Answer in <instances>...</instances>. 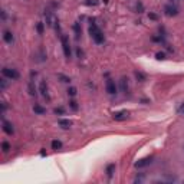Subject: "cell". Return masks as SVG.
Instances as JSON below:
<instances>
[{
	"label": "cell",
	"mask_w": 184,
	"mask_h": 184,
	"mask_svg": "<svg viewBox=\"0 0 184 184\" xmlns=\"http://www.w3.org/2000/svg\"><path fill=\"white\" fill-rule=\"evenodd\" d=\"M33 112H35V114H37V115H43V114L46 112V109H45L42 105L35 104V105H33Z\"/></svg>",
	"instance_id": "obj_13"
},
{
	"label": "cell",
	"mask_w": 184,
	"mask_h": 184,
	"mask_svg": "<svg viewBox=\"0 0 184 184\" xmlns=\"http://www.w3.org/2000/svg\"><path fill=\"white\" fill-rule=\"evenodd\" d=\"M160 181H177V179L173 177V176H168V177H163V179H160Z\"/></svg>",
	"instance_id": "obj_26"
},
{
	"label": "cell",
	"mask_w": 184,
	"mask_h": 184,
	"mask_svg": "<svg viewBox=\"0 0 184 184\" xmlns=\"http://www.w3.org/2000/svg\"><path fill=\"white\" fill-rule=\"evenodd\" d=\"M66 92H68V95H69V96H76V94H78V89H76L75 86H69Z\"/></svg>",
	"instance_id": "obj_19"
},
{
	"label": "cell",
	"mask_w": 184,
	"mask_h": 184,
	"mask_svg": "<svg viewBox=\"0 0 184 184\" xmlns=\"http://www.w3.org/2000/svg\"><path fill=\"white\" fill-rule=\"evenodd\" d=\"M69 108H71L72 111H78L79 107H78V104H76L75 101H69Z\"/></svg>",
	"instance_id": "obj_23"
},
{
	"label": "cell",
	"mask_w": 184,
	"mask_h": 184,
	"mask_svg": "<svg viewBox=\"0 0 184 184\" xmlns=\"http://www.w3.org/2000/svg\"><path fill=\"white\" fill-rule=\"evenodd\" d=\"M3 40H4L7 45H13V42H14L13 33H12L10 30H4V32H3Z\"/></svg>",
	"instance_id": "obj_11"
},
{
	"label": "cell",
	"mask_w": 184,
	"mask_h": 184,
	"mask_svg": "<svg viewBox=\"0 0 184 184\" xmlns=\"http://www.w3.org/2000/svg\"><path fill=\"white\" fill-rule=\"evenodd\" d=\"M119 88H121V91H122L124 94H127V92H128V89H130V85H128V78L122 76V78L119 79Z\"/></svg>",
	"instance_id": "obj_12"
},
{
	"label": "cell",
	"mask_w": 184,
	"mask_h": 184,
	"mask_svg": "<svg viewBox=\"0 0 184 184\" xmlns=\"http://www.w3.org/2000/svg\"><path fill=\"white\" fill-rule=\"evenodd\" d=\"M39 92H40V95H42L46 101L50 99V96H49V91H48V85H46L45 81H40V84H39Z\"/></svg>",
	"instance_id": "obj_6"
},
{
	"label": "cell",
	"mask_w": 184,
	"mask_h": 184,
	"mask_svg": "<svg viewBox=\"0 0 184 184\" xmlns=\"http://www.w3.org/2000/svg\"><path fill=\"white\" fill-rule=\"evenodd\" d=\"M29 94H30L32 96H36V95H37V94H36V88H35V85H33V81L29 82Z\"/></svg>",
	"instance_id": "obj_18"
},
{
	"label": "cell",
	"mask_w": 184,
	"mask_h": 184,
	"mask_svg": "<svg viewBox=\"0 0 184 184\" xmlns=\"http://www.w3.org/2000/svg\"><path fill=\"white\" fill-rule=\"evenodd\" d=\"M36 29H37V33H39V35H42V33H43V23H42V22H39V23L36 24Z\"/></svg>",
	"instance_id": "obj_27"
},
{
	"label": "cell",
	"mask_w": 184,
	"mask_h": 184,
	"mask_svg": "<svg viewBox=\"0 0 184 184\" xmlns=\"http://www.w3.org/2000/svg\"><path fill=\"white\" fill-rule=\"evenodd\" d=\"M177 114L181 115V117H184V102H181V104L179 105V108H177Z\"/></svg>",
	"instance_id": "obj_25"
},
{
	"label": "cell",
	"mask_w": 184,
	"mask_h": 184,
	"mask_svg": "<svg viewBox=\"0 0 184 184\" xmlns=\"http://www.w3.org/2000/svg\"><path fill=\"white\" fill-rule=\"evenodd\" d=\"M1 75L3 76H6L7 79H10V81H16V79H19V72H17V69H13V68H3L1 69Z\"/></svg>",
	"instance_id": "obj_4"
},
{
	"label": "cell",
	"mask_w": 184,
	"mask_h": 184,
	"mask_svg": "<svg viewBox=\"0 0 184 184\" xmlns=\"http://www.w3.org/2000/svg\"><path fill=\"white\" fill-rule=\"evenodd\" d=\"M52 148H53V150H60V148H62V143H60L59 140H53V141H52Z\"/></svg>",
	"instance_id": "obj_20"
},
{
	"label": "cell",
	"mask_w": 184,
	"mask_h": 184,
	"mask_svg": "<svg viewBox=\"0 0 184 184\" xmlns=\"http://www.w3.org/2000/svg\"><path fill=\"white\" fill-rule=\"evenodd\" d=\"M153 163V158L151 157H147V158H143V160H138L137 163H135V167L137 168H144V167H147V166H150Z\"/></svg>",
	"instance_id": "obj_10"
},
{
	"label": "cell",
	"mask_w": 184,
	"mask_h": 184,
	"mask_svg": "<svg viewBox=\"0 0 184 184\" xmlns=\"http://www.w3.org/2000/svg\"><path fill=\"white\" fill-rule=\"evenodd\" d=\"M76 55H78L79 58H82V55H84V53H82V50H81L79 48H76Z\"/></svg>",
	"instance_id": "obj_31"
},
{
	"label": "cell",
	"mask_w": 184,
	"mask_h": 184,
	"mask_svg": "<svg viewBox=\"0 0 184 184\" xmlns=\"http://www.w3.org/2000/svg\"><path fill=\"white\" fill-rule=\"evenodd\" d=\"M58 79H60V82H65V84H69L71 82V78L63 75V73H58Z\"/></svg>",
	"instance_id": "obj_17"
},
{
	"label": "cell",
	"mask_w": 184,
	"mask_h": 184,
	"mask_svg": "<svg viewBox=\"0 0 184 184\" xmlns=\"http://www.w3.org/2000/svg\"><path fill=\"white\" fill-rule=\"evenodd\" d=\"M1 19L6 20V12H4V10H1Z\"/></svg>",
	"instance_id": "obj_32"
},
{
	"label": "cell",
	"mask_w": 184,
	"mask_h": 184,
	"mask_svg": "<svg viewBox=\"0 0 184 184\" xmlns=\"http://www.w3.org/2000/svg\"><path fill=\"white\" fill-rule=\"evenodd\" d=\"M114 171H115V164H109V166L107 167V174H108L109 179L114 176Z\"/></svg>",
	"instance_id": "obj_16"
},
{
	"label": "cell",
	"mask_w": 184,
	"mask_h": 184,
	"mask_svg": "<svg viewBox=\"0 0 184 184\" xmlns=\"http://www.w3.org/2000/svg\"><path fill=\"white\" fill-rule=\"evenodd\" d=\"M155 56H157V59H164V58H166V55H164V52H158V53H157Z\"/></svg>",
	"instance_id": "obj_29"
},
{
	"label": "cell",
	"mask_w": 184,
	"mask_h": 184,
	"mask_svg": "<svg viewBox=\"0 0 184 184\" xmlns=\"http://www.w3.org/2000/svg\"><path fill=\"white\" fill-rule=\"evenodd\" d=\"M60 43H62V49H63V55L69 59L72 56V50H71V45H69V39L66 35H60Z\"/></svg>",
	"instance_id": "obj_3"
},
{
	"label": "cell",
	"mask_w": 184,
	"mask_h": 184,
	"mask_svg": "<svg viewBox=\"0 0 184 184\" xmlns=\"http://www.w3.org/2000/svg\"><path fill=\"white\" fill-rule=\"evenodd\" d=\"M105 89H107V92H108L109 95H115L117 91H118V88H117V85H115V82H114L112 79H108V81H107Z\"/></svg>",
	"instance_id": "obj_8"
},
{
	"label": "cell",
	"mask_w": 184,
	"mask_h": 184,
	"mask_svg": "<svg viewBox=\"0 0 184 184\" xmlns=\"http://www.w3.org/2000/svg\"><path fill=\"white\" fill-rule=\"evenodd\" d=\"M56 115H65V109L62 108V107H58V108H55V111H53Z\"/></svg>",
	"instance_id": "obj_24"
},
{
	"label": "cell",
	"mask_w": 184,
	"mask_h": 184,
	"mask_svg": "<svg viewBox=\"0 0 184 184\" xmlns=\"http://www.w3.org/2000/svg\"><path fill=\"white\" fill-rule=\"evenodd\" d=\"M1 128H3V131H4L7 135H13V134H14V128H13L12 122H9V121H6V119L1 121Z\"/></svg>",
	"instance_id": "obj_9"
},
{
	"label": "cell",
	"mask_w": 184,
	"mask_h": 184,
	"mask_svg": "<svg viewBox=\"0 0 184 184\" xmlns=\"http://www.w3.org/2000/svg\"><path fill=\"white\" fill-rule=\"evenodd\" d=\"M89 35H91L92 40H94L96 45H102V43L105 42V36H104L102 30H101L95 23H92V24L89 26Z\"/></svg>",
	"instance_id": "obj_1"
},
{
	"label": "cell",
	"mask_w": 184,
	"mask_h": 184,
	"mask_svg": "<svg viewBox=\"0 0 184 184\" xmlns=\"http://www.w3.org/2000/svg\"><path fill=\"white\" fill-rule=\"evenodd\" d=\"M9 81H10V79H7L6 76H3V78L0 79V88H1V91H6V89H7V86H9Z\"/></svg>",
	"instance_id": "obj_15"
},
{
	"label": "cell",
	"mask_w": 184,
	"mask_h": 184,
	"mask_svg": "<svg viewBox=\"0 0 184 184\" xmlns=\"http://www.w3.org/2000/svg\"><path fill=\"white\" fill-rule=\"evenodd\" d=\"M58 124H59L62 128H71V127H72V121H69V119H59Z\"/></svg>",
	"instance_id": "obj_14"
},
{
	"label": "cell",
	"mask_w": 184,
	"mask_h": 184,
	"mask_svg": "<svg viewBox=\"0 0 184 184\" xmlns=\"http://www.w3.org/2000/svg\"><path fill=\"white\" fill-rule=\"evenodd\" d=\"M43 16H45V20H46V24L49 26V27H55L59 22H58V17L55 16V13L52 12V10H45V13H43Z\"/></svg>",
	"instance_id": "obj_2"
},
{
	"label": "cell",
	"mask_w": 184,
	"mask_h": 184,
	"mask_svg": "<svg viewBox=\"0 0 184 184\" xmlns=\"http://www.w3.org/2000/svg\"><path fill=\"white\" fill-rule=\"evenodd\" d=\"M73 30H75V33H76V37H79V35H81V29H79V24H78V23L73 24Z\"/></svg>",
	"instance_id": "obj_28"
},
{
	"label": "cell",
	"mask_w": 184,
	"mask_h": 184,
	"mask_svg": "<svg viewBox=\"0 0 184 184\" xmlns=\"http://www.w3.org/2000/svg\"><path fill=\"white\" fill-rule=\"evenodd\" d=\"M1 150H3L4 153H7L9 150H12V147H10V144H9V143L3 141V143H1Z\"/></svg>",
	"instance_id": "obj_22"
},
{
	"label": "cell",
	"mask_w": 184,
	"mask_h": 184,
	"mask_svg": "<svg viewBox=\"0 0 184 184\" xmlns=\"http://www.w3.org/2000/svg\"><path fill=\"white\" fill-rule=\"evenodd\" d=\"M164 14L168 16V17H174L179 14V7L176 4H167L164 7Z\"/></svg>",
	"instance_id": "obj_5"
},
{
	"label": "cell",
	"mask_w": 184,
	"mask_h": 184,
	"mask_svg": "<svg viewBox=\"0 0 184 184\" xmlns=\"http://www.w3.org/2000/svg\"><path fill=\"white\" fill-rule=\"evenodd\" d=\"M135 78H137V79H138L140 82H144V81L147 79V78H145V75H144L143 72H138V71L135 72Z\"/></svg>",
	"instance_id": "obj_21"
},
{
	"label": "cell",
	"mask_w": 184,
	"mask_h": 184,
	"mask_svg": "<svg viewBox=\"0 0 184 184\" xmlns=\"http://www.w3.org/2000/svg\"><path fill=\"white\" fill-rule=\"evenodd\" d=\"M128 115H130V112H128L127 109H122V111L114 112V114H112V118H114L115 121H124V119L128 118Z\"/></svg>",
	"instance_id": "obj_7"
},
{
	"label": "cell",
	"mask_w": 184,
	"mask_h": 184,
	"mask_svg": "<svg viewBox=\"0 0 184 184\" xmlns=\"http://www.w3.org/2000/svg\"><path fill=\"white\" fill-rule=\"evenodd\" d=\"M148 17H150V19H153V20H157V14H154V13H150V14H148Z\"/></svg>",
	"instance_id": "obj_30"
}]
</instances>
